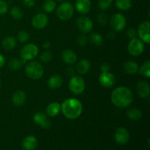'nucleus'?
Listing matches in <instances>:
<instances>
[{
	"instance_id": "nucleus-13",
	"label": "nucleus",
	"mask_w": 150,
	"mask_h": 150,
	"mask_svg": "<svg viewBox=\"0 0 150 150\" xmlns=\"http://www.w3.org/2000/svg\"><path fill=\"white\" fill-rule=\"evenodd\" d=\"M130 138L129 132L125 127H119L116 131L115 135H114V139L115 141L119 144H125L127 143Z\"/></svg>"
},
{
	"instance_id": "nucleus-24",
	"label": "nucleus",
	"mask_w": 150,
	"mask_h": 150,
	"mask_svg": "<svg viewBox=\"0 0 150 150\" xmlns=\"http://www.w3.org/2000/svg\"><path fill=\"white\" fill-rule=\"evenodd\" d=\"M2 47L6 50H11L15 48L16 45V38H13L12 36L6 37L3 39L2 42Z\"/></svg>"
},
{
	"instance_id": "nucleus-33",
	"label": "nucleus",
	"mask_w": 150,
	"mask_h": 150,
	"mask_svg": "<svg viewBox=\"0 0 150 150\" xmlns=\"http://www.w3.org/2000/svg\"><path fill=\"white\" fill-rule=\"evenodd\" d=\"M18 40L21 42H26L29 40V34L26 31H21L18 34Z\"/></svg>"
},
{
	"instance_id": "nucleus-11",
	"label": "nucleus",
	"mask_w": 150,
	"mask_h": 150,
	"mask_svg": "<svg viewBox=\"0 0 150 150\" xmlns=\"http://www.w3.org/2000/svg\"><path fill=\"white\" fill-rule=\"evenodd\" d=\"M99 81L103 86L106 88H111L115 84L116 78L114 74L108 72L101 73L99 76Z\"/></svg>"
},
{
	"instance_id": "nucleus-19",
	"label": "nucleus",
	"mask_w": 150,
	"mask_h": 150,
	"mask_svg": "<svg viewBox=\"0 0 150 150\" xmlns=\"http://www.w3.org/2000/svg\"><path fill=\"white\" fill-rule=\"evenodd\" d=\"M12 101L16 106H21L26 101V94L22 90L16 91L12 98Z\"/></svg>"
},
{
	"instance_id": "nucleus-46",
	"label": "nucleus",
	"mask_w": 150,
	"mask_h": 150,
	"mask_svg": "<svg viewBox=\"0 0 150 150\" xmlns=\"http://www.w3.org/2000/svg\"><path fill=\"white\" fill-rule=\"evenodd\" d=\"M0 86H1V82H0Z\"/></svg>"
},
{
	"instance_id": "nucleus-28",
	"label": "nucleus",
	"mask_w": 150,
	"mask_h": 150,
	"mask_svg": "<svg viewBox=\"0 0 150 150\" xmlns=\"http://www.w3.org/2000/svg\"><path fill=\"white\" fill-rule=\"evenodd\" d=\"M57 4L54 0H46L42 4V10L45 13H52L56 10Z\"/></svg>"
},
{
	"instance_id": "nucleus-31",
	"label": "nucleus",
	"mask_w": 150,
	"mask_h": 150,
	"mask_svg": "<svg viewBox=\"0 0 150 150\" xmlns=\"http://www.w3.org/2000/svg\"><path fill=\"white\" fill-rule=\"evenodd\" d=\"M11 16L15 19H21L23 16V13L21 9L18 7H13L10 10Z\"/></svg>"
},
{
	"instance_id": "nucleus-10",
	"label": "nucleus",
	"mask_w": 150,
	"mask_h": 150,
	"mask_svg": "<svg viewBox=\"0 0 150 150\" xmlns=\"http://www.w3.org/2000/svg\"><path fill=\"white\" fill-rule=\"evenodd\" d=\"M76 25L83 33H89L93 29V23L87 17H80L76 21Z\"/></svg>"
},
{
	"instance_id": "nucleus-29",
	"label": "nucleus",
	"mask_w": 150,
	"mask_h": 150,
	"mask_svg": "<svg viewBox=\"0 0 150 150\" xmlns=\"http://www.w3.org/2000/svg\"><path fill=\"white\" fill-rule=\"evenodd\" d=\"M139 70V73H140L142 76H144V77L149 79L150 78V61L145 62L143 64H142V67H140Z\"/></svg>"
},
{
	"instance_id": "nucleus-2",
	"label": "nucleus",
	"mask_w": 150,
	"mask_h": 150,
	"mask_svg": "<svg viewBox=\"0 0 150 150\" xmlns=\"http://www.w3.org/2000/svg\"><path fill=\"white\" fill-rule=\"evenodd\" d=\"M61 111L63 115L69 120L79 118L83 111V106L80 100L74 98L67 99L62 103Z\"/></svg>"
},
{
	"instance_id": "nucleus-40",
	"label": "nucleus",
	"mask_w": 150,
	"mask_h": 150,
	"mask_svg": "<svg viewBox=\"0 0 150 150\" xmlns=\"http://www.w3.org/2000/svg\"><path fill=\"white\" fill-rule=\"evenodd\" d=\"M110 70V66L107 63H103L100 67V70L102 73H105V72H108Z\"/></svg>"
},
{
	"instance_id": "nucleus-22",
	"label": "nucleus",
	"mask_w": 150,
	"mask_h": 150,
	"mask_svg": "<svg viewBox=\"0 0 150 150\" xmlns=\"http://www.w3.org/2000/svg\"><path fill=\"white\" fill-rule=\"evenodd\" d=\"M139 65L134 61H128L125 63L124 70L129 75H134L139 71Z\"/></svg>"
},
{
	"instance_id": "nucleus-15",
	"label": "nucleus",
	"mask_w": 150,
	"mask_h": 150,
	"mask_svg": "<svg viewBox=\"0 0 150 150\" xmlns=\"http://www.w3.org/2000/svg\"><path fill=\"white\" fill-rule=\"evenodd\" d=\"M136 92L141 98H147L149 96V85L145 81H141L137 83Z\"/></svg>"
},
{
	"instance_id": "nucleus-26",
	"label": "nucleus",
	"mask_w": 150,
	"mask_h": 150,
	"mask_svg": "<svg viewBox=\"0 0 150 150\" xmlns=\"http://www.w3.org/2000/svg\"><path fill=\"white\" fill-rule=\"evenodd\" d=\"M116 6L122 11H127L132 7L131 0H116Z\"/></svg>"
},
{
	"instance_id": "nucleus-3",
	"label": "nucleus",
	"mask_w": 150,
	"mask_h": 150,
	"mask_svg": "<svg viewBox=\"0 0 150 150\" xmlns=\"http://www.w3.org/2000/svg\"><path fill=\"white\" fill-rule=\"evenodd\" d=\"M26 75L30 79L37 80L40 79L44 73L43 67L42 64L38 62H30L26 64L25 67Z\"/></svg>"
},
{
	"instance_id": "nucleus-23",
	"label": "nucleus",
	"mask_w": 150,
	"mask_h": 150,
	"mask_svg": "<svg viewBox=\"0 0 150 150\" xmlns=\"http://www.w3.org/2000/svg\"><path fill=\"white\" fill-rule=\"evenodd\" d=\"M90 62L87 59H81L78 63L76 70L79 74H85L90 70Z\"/></svg>"
},
{
	"instance_id": "nucleus-5",
	"label": "nucleus",
	"mask_w": 150,
	"mask_h": 150,
	"mask_svg": "<svg viewBox=\"0 0 150 150\" xmlns=\"http://www.w3.org/2000/svg\"><path fill=\"white\" fill-rule=\"evenodd\" d=\"M85 81L80 76H73L69 82V89L74 95H80L84 91Z\"/></svg>"
},
{
	"instance_id": "nucleus-14",
	"label": "nucleus",
	"mask_w": 150,
	"mask_h": 150,
	"mask_svg": "<svg viewBox=\"0 0 150 150\" xmlns=\"http://www.w3.org/2000/svg\"><path fill=\"white\" fill-rule=\"evenodd\" d=\"M33 120L37 125H40L42 128L48 129L51 125V123L50 120H48V117L42 112L36 113L34 115Z\"/></svg>"
},
{
	"instance_id": "nucleus-6",
	"label": "nucleus",
	"mask_w": 150,
	"mask_h": 150,
	"mask_svg": "<svg viewBox=\"0 0 150 150\" xmlns=\"http://www.w3.org/2000/svg\"><path fill=\"white\" fill-rule=\"evenodd\" d=\"M38 54V48L36 45L33 43H29L24 45L21 51V59L29 61L35 59Z\"/></svg>"
},
{
	"instance_id": "nucleus-35",
	"label": "nucleus",
	"mask_w": 150,
	"mask_h": 150,
	"mask_svg": "<svg viewBox=\"0 0 150 150\" xmlns=\"http://www.w3.org/2000/svg\"><path fill=\"white\" fill-rule=\"evenodd\" d=\"M8 10V4L4 0H0V15L5 14Z\"/></svg>"
},
{
	"instance_id": "nucleus-20",
	"label": "nucleus",
	"mask_w": 150,
	"mask_h": 150,
	"mask_svg": "<svg viewBox=\"0 0 150 150\" xmlns=\"http://www.w3.org/2000/svg\"><path fill=\"white\" fill-rule=\"evenodd\" d=\"M60 111H61V105L57 102L51 103L46 108L47 114L51 117H54L58 115Z\"/></svg>"
},
{
	"instance_id": "nucleus-45",
	"label": "nucleus",
	"mask_w": 150,
	"mask_h": 150,
	"mask_svg": "<svg viewBox=\"0 0 150 150\" xmlns=\"http://www.w3.org/2000/svg\"><path fill=\"white\" fill-rule=\"evenodd\" d=\"M57 1H64L65 0H57Z\"/></svg>"
},
{
	"instance_id": "nucleus-32",
	"label": "nucleus",
	"mask_w": 150,
	"mask_h": 150,
	"mask_svg": "<svg viewBox=\"0 0 150 150\" xmlns=\"http://www.w3.org/2000/svg\"><path fill=\"white\" fill-rule=\"evenodd\" d=\"M113 3V0H99L98 1V6L99 8L102 10H108L110 8Z\"/></svg>"
},
{
	"instance_id": "nucleus-1",
	"label": "nucleus",
	"mask_w": 150,
	"mask_h": 150,
	"mask_svg": "<svg viewBox=\"0 0 150 150\" xmlns=\"http://www.w3.org/2000/svg\"><path fill=\"white\" fill-rule=\"evenodd\" d=\"M111 100L115 106L118 108H127L133 103V94L129 88L120 86L111 92Z\"/></svg>"
},
{
	"instance_id": "nucleus-30",
	"label": "nucleus",
	"mask_w": 150,
	"mask_h": 150,
	"mask_svg": "<svg viewBox=\"0 0 150 150\" xmlns=\"http://www.w3.org/2000/svg\"><path fill=\"white\" fill-rule=\"evenodd\" d=\"M89 40H90V42L96 46H100L103 43V39L102 36L98 33L92 34L89 37Z\"/></svg>"
},
{
	"instance_id": "nucleus-27",
	"label": "nucleus",
	"mask_w": 150,
	"mask_h": 150,
	"mask_svg": "<svg viewBox=\"0 0 150 150\" xmlns=\"http://www.w3.org/2000/svg\"><path fill=\"white\" fill-rule=\"evenodd\" d=\"M26 62V60L23 59H11L10 61L8 66L10 70H13V71H16V70H18L22 66V64H25Z\"/></svg>"
},
{
	"instance_id": "nucleus-42",
	"label": "nucleus",
	"mask_w": 150,
	"mask_h": 150,
	"mask_svg": "<svg viewBox=\"0 0 150 150\" xmlns=\"http://www.w3.org/2000/svg\"><path fill=\"white\" fill-rule=\"evenodd\" d=\"M4 63H5V59H4V56L0 54V68H1L4 66Z\"/></svg>"
},
{
	"instance_id": "nucleus-41",
	"label": "nucleus",
	"mask_w": 150,
	"mask_h": 150,
	"mask_svg": "<svg viewBox=\"0 0 150 150\" xmlns=\"http://www.w3.org/2000/svg\"><path fill=\"white\" fill-rule=\"evenodd\" d=\"M66 72H67V76H73L75 73V70L73 67H67Z\"/></svg>"
},
{
	"instance_id": "nucleus-37",
	"label": "nucleus",
	"mask_w": 150,
	"mask_h": 150,
	"mask_svg": "<svg viewBox=\"0 0 150 150\" xmlns=\"http://www.w3.org/2000/svg\"><path fill=\"white\" fill-rule=\"evenodd\" d=\"M127 35L130 40H133V39H135V38H136L138 34H137V32H136V30L134 29V28H130V29L127 30Z\"/></svg>"
},
{
	"instance_id": "nucleus-16",
	"label": "nucleus",
	"mask_w": 150,
	"mask_h": 150,
	"mask_svg": "<svg viewBox=\"0 0 150 150\" xmlns=\"http://www.w3.org/2000/svg\"><path fill=\"white\" fill-rule=\"evenodd\" d=\"M92 3L90 0H76V8L79 13L86 14L90 10Z\"/></svg>"
},
{
	"instance_id": "nucleus-39",
	"label": "nucleus",
	"mask_w": 150,
	"mask_h": 150,
	"mask_svg": "<svg viewBox=\"0 0 150 150\" xmlns=\"http://www.w3.org/2000/svg\"><path fill=\"white\" fill-rule=\"evenodd\" d=\"M23 4L27 7H32L35 6V0H23Z\"/></svg>"
},
{
	"instance_id": "nucleus-36",
	"label": "nucleus",
	"mask_w": 150,
	"mask_h": 150,
	"mask_svg": "<svg viewBox=\"0 0 150 150\" xmlns=\"http://www.w3.org/2000/svg\"><path fill=\"white\" fill-rule=\"evenodd\" d=\"M98 21L100 25H105L108 21V17L106 14L102 13L98 16Z\"/></svg>"
},
{
	"instance_id": "nucleus-9",
	"label": "nucleus",
	"mask_w": 150,
	"mask_h": 150,
	"mask_svg": "<svg viewBox=\"0 0 150 150\" xmlns=\"http://www.w3.org/2000/svg\"><path fill=\"white\" fill-rule=\"evenodd\" d=\"M149 29H150V22L149 21H144L139 25V29H138V34L140 38V40L145 43L149 44L150 42V35H149Z\"/></svg>"
},
{
	"instance_id": "nucleus-38",
	"label": "nucleus",
	"mask_w": 150,
	"mask_h": 150,
	"mask_svg": "<svg viewBox=\"0 0 150 150\" xmlns=\"http://www.w3.org/2000/svg\"><path fill=\"white\" fill-rule=\"evenodd\" d=\"M86 41H87V39H86V37L84 35H81L78 37L77 42L79 43V45L83 46V45H84L86 44Z\"/></svg>"
},
{
	"instance_id": "nucleus-7",
	"label": "nucleus",
	"mask_w": 150,
	"mask_h": 150,
	"mask_svg": "<svg viewBox=\"0 0 150 150\" xmlns=\"http://www.w3.org/2000/svg\"><path fill=\"white\" fill-rule=\"evenodd\" d=\"M127 50L130 54L134 57L140 56L144 51V45L143 41L138 38L131 40L127 46Z\"/></svg>"
},
{
	"instance_id": "nucleus-34",
	"label": "nucleus",
	"mask_w": 150,
	"mask_h": 150,
	"mask_svg": "<svg viewBox=\"0 0 150 150\" xmlns=\"http://www.w3.org/2000/svg\"><path fill=\"white\" fill-rule=\"evenodd\" d=\"M52 59V54L51 52L46 51H44L43 53H42L40 55V59L42 60L43 62H49Z\"/></svg>"
},
{
	"instance_id": "nucleus-12",
	"label": "nucleus",
	"mask_w": 150,
	"mask_h": 150,
	"mask_svg": "<svg viewBox=\"0 0 150 150\" xmlns=\"http://www.w3.org/2000/svg\"><path fill=\"white\" fill-rule=\"evenodd\" d=\"M48 18L44 13H38L32 19V24L36 29H42L48 24Z\"/></svg>"
},
{
	"instance_id": "nucleus-8",
	"label": "nucleus",
	"mask_w": 150,
	"mask_h": 150,
	"mask_svg": "<svg viewBox=\"0 0 150 150\" xmlns=\"http://www.w3.org/2000/svg\"><path fill=\"white\" fill-rule=\"evenodd\" d=\"M111 27L116 32L123 30L126 26V18L121 13L114 14L110 20Z\"/></svg>"
},
{
	"instance_id": "nucleus-43",
	"label": "nucleus",
	"mask_w": 150,
	"mask_h": 150,
	"mask_svg": "<svg viewBox=\"0 0 150 150\" xmlns=\"http://www.w3.org/2000/svg\"><path fill=\"white\" fill-rule=\"evenodd\" d=\"M42 46H43L44 48H46V49H48V48L51 47V43H50L48 41H45V42H43L42 44Z\"/></svg>"
},
{
	"instance_id": "nucleus-21",
	"label": "nucleus",
	"mask_w": 150,
	"mask_h": 150,
	"mask_svg": "<svg viewBox=\"0 0 150 150\" xmlns=\"http://www.w3.org/2000/svg\"><path fill=\"white\" fill-rule=\"evenodd\" d=\"M63 83V79L59 75H54L51 76L48 81V85L51 89H56L59 88Z\"/></svg>"
},
{
	"instance_id": "nucleus-18",
	"label": "nucleus",
	"mask_w": 150,
	"mask_h": 150,
	"mask_svg": "<svg viewBox=\"0 0 150 150\" xmlns=\"http://www.w3.org/2000/svg\"><path fill=\"white\" fill-rule=\"evenodd\" d=\"M62 58L66 64H70V65L74 64L77 61V56L76 53L70 49H66L63 51L62 54Z\"/></svg>"
},
{
	"instance_id": "nucleus-17",
	"label": "nucleus",
	"mask_w": 150,
	"mask_h": 150,
	"mask_svg": "<svg viewBox=\"0 0 150 150\" xmlns=\"http://www.w3.org/2000/svg\"><path fill=\"white\" fill-rule=\"evenodd\" d=\"M22 146L24 150H35L38 146V140L33 136H28L23 140Z\"/></svg>"
},
{
	"instance_id": "nucleus-44",
	"label": "nucleus",
	"mask_w": 150,
	"mask_h": 150,
	"mask_svg": "<svg viewBox=\"0 0 150 150\" xmlns=\"http://www.w3.org/2000/svg\"><path fill=\"white\" fill-rule=\"evenodd\" d=\"M114 37H115V35H114V34L113 33V32H109V33L108 34V38H109V39H114Z\"/></svg>"
},
{
	"instance_id": "nucleus-25",
	"label": "nucleus",
	"mask_w": 150,
	"mask_h": 150,
	"mask_svg": "<svg viewBox=\"0 0 150 150\" xmlns=\"http://www.w3.org/2000/svg\"><path fill=\"white\" fill-rule=\"evenodd\" d=\"M127 116L128 117V118L130 119L131 120L137 121V120H140V119L142 118V113L139 108H130V109L127 111Z\"/></svg>"
},
{
	"instance_id": "nucleus-4",
	"label": "nucleus",
	"mask_w": 150,
	"mask_h": 150,
	"mask_svg": "<svg viewBox=\"0 0 150 150\" xmlns=\"http://www.w3.org/2000/svg\"><path fill=\"white\" fill-rule=\"evenodd\" d=\"M74 13L73 4L68 1H64L57 9V16L60 20L67 21L71 18Z\"/></svg>"
}]
</instances>
